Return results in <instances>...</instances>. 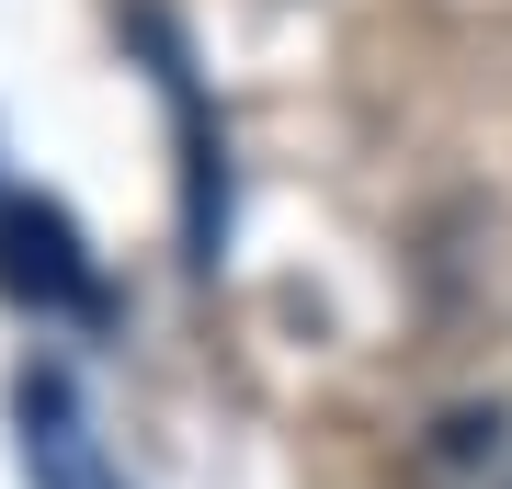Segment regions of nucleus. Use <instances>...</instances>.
Segmentation results:
<instances>
[{"instance_id":"obj_1","label":"nucleus","mask_w":512,"mask_h":489,"mask_svg":"<svg viewBox=\"0 0 512 489\" xmlns=\"http://www.w3.org/2000/svg\"><path fill=\"white\" fill-rule=\"evenodd\" d=\"M12 444H23V478H35V489H126V478L103 467V444H92V421H80V399H69L57 364H23Z\"/></svg>"},{"instance_id":"obj_2","label":"nucleus","mask_w":512,"mask_h":489,"mask_svg":"<svg viewBox=\"0 0 512 489\" xmlns=\"http://www.w3.org/2000/svg\"><path fill=\"white\" fill-rule=\"evenodd\" d=\"M0 285L12 296H46V308H80L92 296V262L57 205H0Z\"/></svg>"}]
</instances>
